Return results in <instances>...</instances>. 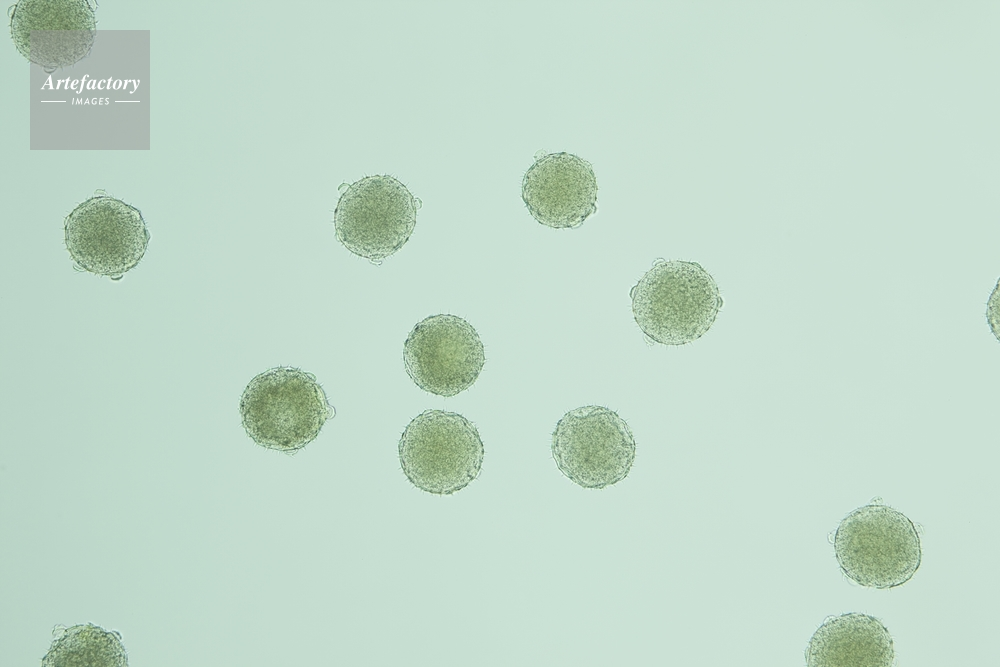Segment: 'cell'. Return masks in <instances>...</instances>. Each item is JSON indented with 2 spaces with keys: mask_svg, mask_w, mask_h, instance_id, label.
Segmentation results:
<instances>
[{
  "mask_svg": "<svg viewBox=\"0 0 1000 667\" xmlns=\"http://www.w3.org/2000/svg\"><path fill=\"white\" fill-rule=\"evenodd\" d=\"M634 320L652 341L684 345L703 336L723 305L714 278L697 262L658 260L630 291Z\"/></svg>",
  "mask_w": 1000,
  "mask_h": 667,
  "instance_id": "cell-1",
  "label": "cell"
},
{
  "mask_svg": "<svg viewBox=\"0 0 1000 667\" xmlns=\"http://www.w3.org/2000/svg\"><path fill=\"white\" fill-rule=\"evenodd\" d=\"M333 412L315 376L299 368L280 366L258 374L240 399L248 436L262 447L287 453L313 441Z\"/></svg>",
  "mask_w": 1000,
  "mask_h": 667,
  "instance_id": "cell-2",
  "label": "cell"
},
{
  "mask_svg": "<svg viewBox=\"0 0 1000 667\" xmlns=\"http://www.w3.org/2000/svg\"><path fill=\"white\" fill-rule=\"evenodd\" d=\"M835 557L856 583L890 589L910 580L921 564L914 523L882 504H869L846 516L834 535Z\"/></svg>",
  "mask_w": 1000,
  "mask_h": 667,
  "instance_id": "cell-3",
  "label": "cell"
},
{
  "mask_svg": "<svg viewBox=\"0 0 1000 667\" xmlns=\"http://www.w3.org/2000/svg\"><path fill=\"white\" fill-rule=\"evenodd\" d=\"M398 454L413 486L434 495H452L479 476L485 450L478 429L465 416L429 409L405 427Z\"/></svg>",
  "mask_w": 1000,
  "mask_h": 667,
  "instance_id": "cell-4",
  "label": "cell"
},
{
  "mask_svg": "<svg viewBox=\"0 0 1000 667\" xmlns=\"http://www.w3.org/2000/svg\"><path fill=\"white\" fill-rule=\"evenodd\" d=\"M557 468L586 489H602L624 480L634 463L636 442L624 419L605 406L588 405L566 412L552 433Z\"/></svg>",
  "mask_w": 1000,
  "mask_h": 667,
  "instance_id": "cell-5",
  "label": "cell"
},
{
  "mask_svg": "<svg viewBox=\"0 0 1000 667\" xmlns=\"http://www.w3.org/2000/svg\"><path fill=\"white\" fill-rule=\"evenodd\" d=\"M417 200L395 177L366 176L347 187L334 212L336 237L353 254L379 260L395 254L411 237Z\"/></svg>",
  "mask_w": 1000,
  "mask_h": 667,
  "instance_id": "cell-6",
  "label": "cell"
},
{
  "mask_svg": "<svg viewBox=\"0 0 1000 667\" xmlns=\"http://www.w3.org/2000/svg\"><path fill=\"white\" fill-rule=\"evenodd\" d=\"M64 230L67 250L77 265L114 280L140 263L150 239L138 209L104 195L78 205Z\"/></svg>",
  "mask_w": 1000,
  "mask_h": 667,
  "instance_id": "cell-7",
  "label": "cell"
},
{
  "mask_svg": "<svg viewBox=\"0 0 1000 667\" xmlns=\"http://www.w3.org/2000/svg\"><path fill=\"white\" fill-rule=\"evenodd\" d=\"M403 362L421 390L450 398L476 382L485 364L484 344L466 319L453 314L432 315L408 334Z\"/></svg>",
  "mask_w": 1000,
  "mask_h": 667,
  "instance_id": "cell-8",
  "label": "cell"
},
{
  "mask_svg": "<svg viewBox=\"0 0 1000 667\" xmlns=\"http://www.w3.org/2000/svg\"><path fill=\"white\" fill-rule=\"evenodd\" d=\"M18 51L49 70L86 57L95 41L94 12L85 0H22L11 16Z\"/></svg>",
  "mask_w": 1000,
  "mask_h": 667,
  "instance_id": "cell-9",
  "label": "cell"
},
{
  "mask_svg": "<svg viewBox=\"0 0 1000 667\" xmlns=\"http://www.w3.org/2000/svg\"><path fill=\"white\" fill-rule=\"evenodd\" d=\"M597 191L591 164L564 151L538 158L522 180V199L529 213L554 229L581 226L597 211Z\"/></svg>",
  "mask_w": 1000,
  "mask_h": 667,
  "instance_id": "cell-10",
  "label": "cell"
},
{
  "mask_svg": "<svg viewBox=\"0 0 1000 667\" xmlns=\"http://www.w3.org/2000/svg\"><path fill=\"white\" fill-rule=\"evenodd\" d=\"M808 666H890L893 640L875 617L847 613L826 620L805 652Z\"/></svg>",
  "mask_w": 1000,
  "mask_h": 667,
  "instance_id": "cell-11",
  "label": "cell"
},
{
  "mask_svg": "<svg viewBox=\"0 0 1000 667\" xmlns=\"http://www.w3.org/2000/svg\"><path fill=\"white\" fill-rule=\"evenodd\" d=\"M987 322L998 339L999 334V278L992 289L990 296L987 301L986 310Z\"/></svg>",
  "mask_w": 1000,
  "mask_h": 667,
  "instance_id": "cell-12",
  "label": "cell"
}]
</instances>
